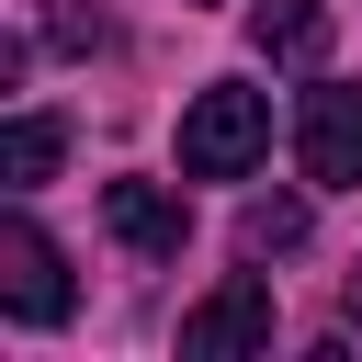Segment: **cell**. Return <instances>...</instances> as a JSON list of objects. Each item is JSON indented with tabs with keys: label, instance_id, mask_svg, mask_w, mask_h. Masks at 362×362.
<instances>
[{
	"label": "cell",
	"instance_id": "3957f363",
	"mask_svg": "<svg viewBox=\"0 0 362 362\" xmlns=\"http://www.w3.org/2000/svg\"><path fill=\"white\" fill-rule=\"evenodd\" d=\"M0 305H11L23 328H57V317H68V260H57V238H45L34 215L0 226Z\"/></svg>",
	"mask_w": 362,
	"mask_h": 362
},
{
	"label": "cell",
	"instance_id": "7a4b0ae2",
	"mask_svg": "<svg viewBox=\"0 0 362 362\" xmlns=\"http://www.w3.org/2000/svg\"><path fill=\"white\" fill-rule=\"evenodd\" d=\"M294 158H305L317 192H351V181H362V90H351V79H317V90L294 102Z\"/></svg>",
	"mask_w": 362,
	"mask_h": 362
},
{
	"label": "cell",
	"instance_id": "52a82bcc",
	"mask_svg": "<svg viewBox=\"0 0 362 362\" xmlns=\"http://www.w3.org/2000/svg\"><path fill=\"white\" fill-rule=\"evenodd\" d=\"M57 158H68V124H57V113H11V136H0V181H11V192H34Z\"/></svg>",
	"mask_w": 362,
	"mask_h": 362
},
{
	"label": "cell",
	"instance_id": "9c48e42d",
	"mask_svg": "<svg viewBox=\"0 0 362 362\" xmlns=\"http://www.w3.org/2000/svg\"><path fill=\"white\" fill-rule=\"evenodd\" d=\"M45 45H57V57H90V45H113V11H102V0H57V11H45Z\"/></svg>",
	"mask_w": 362,
	"mask_h": 362
},
{
	"label": "cell",
	"instance_id": "5b68a950",
	"mask_svg": "<svg viewBox=\"0 0 362 362\" xmlns=\"http://www.w3.org/2000/svg\"><path fill=\"white\" fill-rule=\"evenodd\" d=\"M102 226H113L136 260H181V238H192V204H181L170 181H102Z\"/></svg>",
	"mask_w": 362,
	"mask_h": 362
},
{
	"label": "cell",
	"instance_id": "30bf717a",
	"mask_svg": "<svg viewBox=\"0 0 362 362\" xmlns=\"http://www.w3.org/2000/svg\"><path fill=\"white\" fill-rule=\"evenodd\" d=\"M339 305H351V317H362V260H351V283H339Z\"/></svg>",
	"mask_w": 362,
	"mask_h": 362
},
{
	"label": "cell",
	"instance_id": "277c9868",
	"mask_svg": "<svg viewBox=\"0 0 362 362\" xmlns=\"http://www.w3.org/2000/svg\"><path fill=\"white\" fill-rule=\"evenodd\" d=\"M260 339H272V283H260V272L215 283V294L181 317V351H192V362H226V351H260Z\"/></svg>",
	"mask_w": 362,
	"mask_h": 362
},
{
	"label": "cell",
	"instance_id": "ba28073f",
	"mask_svg": "<svg viewBox=\"0 0 362 362\" xmlns=\"http://www.w3.org/2000/svg\"><path fill=\"white\" fill-rule=\"evenodd\" d=\"M294 249H305V204L294 192H260L238 215V260H294Z\"/></svg>",
	"mask_w": 362,
	"mask_h": 362
},
{
	"label": "cell",
	"instance_id": "8992f818",
	"mask_svg": "<svg viewBox=\"0 0 362 362\" xmlns=\"http://www.w3.org/2000/svg\"><path fill=\"white\" fill-rule=\"evenodd\" d=\"M249 45L283 57V68H317V57H328V11H317V0H260V11H249Z\"/></svg>",
	"mask_w": 362,
	"mask_h": 362
},
{
	"label": "cell",
	"instance_id": "6da1fadb",
	"mask_svg": "<svg viewBox=\"0 0 362 362\" xmlns=\"http://www.w3.org/2000/svg\"><path fill=\"white\" fill-rule=\"evenodd\" d=\"M260 147H272V102H260L249 79L192 90V113H181V181H238Z\"/></svg>",
	"mask_w": 362,
	"mask_h": 362
}]
</instances>
